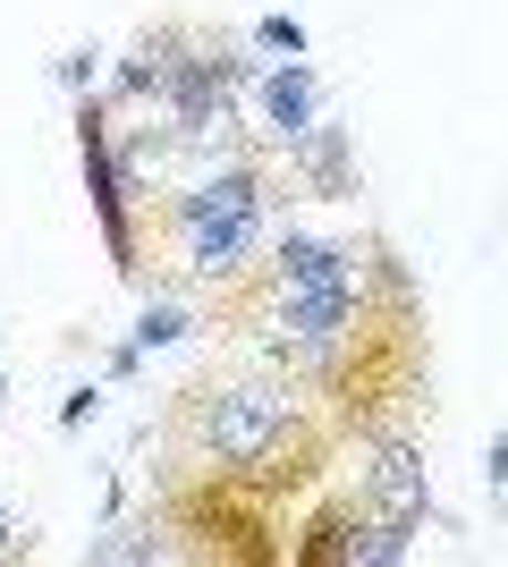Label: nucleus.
<instances>
[{"instance_id": "f257e3e1", "label": "nucleus", "mask_w": 508, "mask_h": 567, "mask_svg": "<svg viewBox=\"0 0 508 567\" xmlns=\"http://www.w3.org/2000/svg\"><path fill=\"white\" fill-rule=\"evenodd\" d=\"M162 457H169L162 474H220V483H255L263 499L297 508L331 483L348 441H339V424L322 415V399L305 381L238 364V373H195L169 399Z\"/></svg>"}, {"instance_id": "f03ea898", "label": "nucleus", "mask_w": 508, "mask_h": 567, "mask_svg": "<svg viewBox=\"0 0 508 567\" xmlns=\"http://www.w3.org/2000/svg\"><path fill=\"white\" fill-rule=\"evenodd\" d=\"M373 246V280H364V306L356 322L339 331V348L322 355L314 373V399L322 415L339 424L348 450H373L390 432H415V406L433 390V331H424V288L415 271L398 262L390 237H364Z\"/></svg>"}, {"instance_id": "7ed1b4c3", "label": "nucleus", "mask_w": 508, "mask_h": 567, "mask_svg": "<svg viewBox=\"0 0 508 567\" xmlns=\"http://www.w3.org/2000/svg\"><path fill=\"white\" fill-rule=\"evenodd\" d=\"M289 153L280 144H238L229 162H204L178 195H145V262L153 246H169L178 288L238 280L246 262L280 237V204H289Z\"/></svg>"}, {"instance_id": "20e7f679", "label": "nucleus", "mask_w": 508, "mask_h": 567, "mask_svg": "<svg viewBox=\"0 0 508 567\" xmlns=\"http://www.w3.org/2000/svg\"><path fill=\"white\" fill-rule=\"evenodd\" d=\"M76 153H85V195H94L102 246H111V262H120V280L145 288L153 280V262H145V195H136V178H127L120 127H111V111H102L94 94L76 102Z\"/></svg>"}, {"instance_id": "39448f33", "label": "nucleus", "mask_w": 508, "mask_h": 567, "mask_svg": "<svg viewBox=\"0 0 508 567\" xmlns=\"http://www.w3.org/2000/svg\"><path fill=\"white\" fill-rule=\"evenodd\" d=\"M364 508L382 525H424V508H433V466H424V432H390V441H373L364 450V474H356Z\"/></svg>"}, {"instance_id": "423d86ee", "label": "nucleus", "mask_w": 508, "mask_h": 567, "mask_svg": "<svg viewBox=\"0 0 508 567\" xmlns=\"http://www.w3.org/2000/svg\"><path fill=\"white\" fill-rule=\"evenodd\" d=\"M364 534H373V508L364 492H331L322 508L297 517V567H364Z\"/></svg>"}, {"instance_id": "0eeeda50", "label": "nucleus", "mask_w": 508, "mask_h": 567, "mask_svg": "<svg viewBox=\"0 0 508 567\" xmlns=\"http://www.w3.org/2000/svg\"><path fill=\"white\" fill-rule=\"evenodd\" d=\"M289 153V178L305 195H322V204H348L356 195V127H339V118H314L297 144H280Z\"/></svg>"}, {"instance_id": "6e6552de", "label": "nucleus", "mask_w": 508, "mask_h": 567, "mask_svg": "<svg viewBox=\"0 0 508 567\" xmlns=\"http://www.w3.org/2000/svg\"><path fill=\"white\" fill-rule=\"evenodd\" d=\"M255 102H263V136L271 144H297L322 118V76L305 69V60H280L271 76H255Z\"/></svg>"}, {"instance_id": "1a4fd4ad", "label": "nucleus", "mask_w": 508, "mask_h": 567, "mask_svg": "<svg viewBox=\"0 0 508 567\" xmlns=\"http://www.w3.org/2000/svg\"><path fill=\"white\" fill-rule=\"evenodd\" d=\"M85 559H102V567H153V559H178V543H169L162 517H145V525H111L102 543H85Z\"/></svg>"}, {"instance_id": "9d476101", "label": "nucleus", "mask_w": 508, "mask_h": 567, "mask_svg": "<svg viewBox=\"0 0 508 567\" xmlns=\"http://www.w3.org/2000/svg\"><path fill=\"white\" fill-rule=\"evenodd\" d=\"M187 331H195V322H187V306H169V297H162V306H145V313H136V331H127V348L111 355V373H136V364H145L153 348H178Z\"/></svg>"}, {"instance_id": "9b49d317", "label": "nucleus", "mask_w": 508, "mask_h": 567, "mask_svg": "<svg viewBox=\"0 0 508 567\" xmlns=\"http://www.w3.org/2000/svg\"><path fill=\"white\" fill-rule=\"evenodd\" d=\"M94 60H102V51H60V69H51V76H60V85H69V94L85 102V94L102 85V69H94Z\"/></svg>"}, {"instance_id": "f8f14e48", "label": "nucleus", "mask_w": 508, "mask_h": 567, "mask_svg": "<svg viewBox=\"0 0 508 567\" xmlns=\"http://www.w3.org/2000/svg\"><path fill=\"white\" fill-rule=\"evenodd\" d=\"M255 43L280 51V60H305V25H297V18H263V25H255Z\"/></svg>"}, {"instance_id": "ddd939ff", "label": "nucleus", "mask_w": 508, "mask_h": 567, "mask_svg": "<svg viewBox=\"0 0 508 567\" xmlns=\"http://www.w3.org/2000/svg\"><path fill=\"white\" fill-rule=\"evenodd\" d=\"M484 483H491V508H508V424L491 432V450H484Z\"/></svg>"}, {"instance_id": "4468645a", "label": "nucleus", "mask_w": 508, "mask_h": 567, "mask_svg": "<svg viewBox=\"0 0 508 567\" xmlns=\"http://www.w3.org/2000/svg\"><path fill=\"white\" fill-rule=\"evenodd\" d=\"M94 415H102V390H69V406H60V432L94 424Z\"/></svg>"}, {"instance_id": "2eb2a0df", "label": "nucleus", "mask_w": 508, "mask_h": 567, "mask_svg": "<svg viewBox=\"0 0 508 567\" xmlns=\"http://www.w3.org/2000/svg\"><path fill=\"white\" fill-rule=\"evenodd\" d=\"M25 550H34V534L18 525V508H0V559H25Z\"/></svg>"}, {"instance_id": "dca6fc26", "label": "nucleus", "mask_w": 508, "mask_h": 567, "mask_svg": "<svg viewBox=\"0 0 508 567\" xmlns=\"http://www.w3.org/2000/svg\"><path fill=\"white\" fill-rule=\"evenodd\" d=\"M0 399H9V373H0Z\"/></svg>"}]
</instances>
